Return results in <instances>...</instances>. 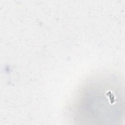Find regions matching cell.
I'll list each match as a JSON object with an SVG mask.
<instances>
[{"label":"cell","instance_id":"1","mask_svg":"<svg viewBox=\"0 0 125 125\" xmlns=\"http://www.w3.org/2000/svg\"><path fill=\"white\" fill-rule=\"evenodd\" d=\"M72 124L117 125L124 118V83L119 75L100 71L86 79L67 105Z\"/></svg>","mask_w":125,"mask_h":125}]
</instances>
